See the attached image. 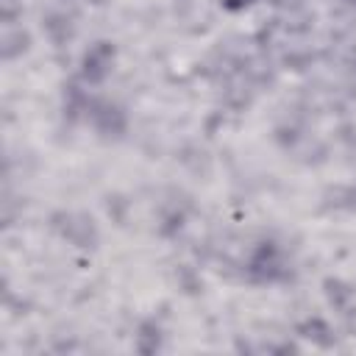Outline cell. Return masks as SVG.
<instances>
[{"label": "cell", "mask_w": 356, "mask_h": 356, "mask_svg": "<svg viewBox=\"0 0 356 356\" xmlns=\"http://www.w3.org/2000/svg\"><path fill=\"white\" fill-rule=\"evenodd\" d=\"M111 64H114V44L97 42L83 56V78L86 81H103L111 72Z\"/></svg>", "instance_id": "obj_1"}, {"label": "cell", "mask_w": 356, "mask_h": 356, "mask_svg": "<svg viewBox=\"0 0 356 356\" xmlns=\"http://www.w3.org/2000/svg\"><path fill=\"white\" fill-rule=\"evenodd\" d=\"M248 3H253V0H222V6H225V8H231V11H236V8H245Z\"/></svg>", "instance_id": "obj_6"}, {"label": "cell", "mask_w": 356, "mask_h": 356, "mask_svg": "<svg viewBox=\"0 0 356 356\" xmlns=\"http://www.w3.org/2000/svg\"><path fill=\"white\" fill-rule=\"evenodd\" d=\"M95 122H97V128H100L103 134H111V136H120L122 128H125L122 111H120L117 106H108V103H103V106L95 108Z\"/></svg>", "instance_id": "obj_2"}, {"label": "cell", "mask_w": 356, "mask_h": 356, "mask_svg": "<svg viewBox=\"0 0 356 356\" xmlns=\"http://www.w3.org/2000/svg\"><path fill=\"white\" fill-rule=\"evenodd\" d=\"M253 275L256 278H278L281 275V261H278V256H275V250L270 248V245H264L261 250H259V256L253 259Z\"/></svg>", "instance_id": "obj_3"}, {"label": "cell", "mask_w": 356, "mask_h": 356, "mask_svg": "<svg viewBox=\"0 0 356 356\" xmlns=\"http://www.w3.org/2000/svg\"><path fill=\"white\" fill-rule=\"evenodd\" d=\"M300 331H303V337H309V339L314 337V339H317V342H323V345H328V342H331V337H323V334H331V331H328V328H325L320 320H312V323H306Z\"/></svg>", "instance_id": "obj_5"}, {"label": "cell", "mask_w": 356, "mask_h": 356, "mask_svg": "<svg viewBox=\"0 0 356 356\" xmlns=\"http://www.w3.org/2000/svg\"><path fill=\"white\" fill-rule=\"evenodd\" d=\"M58 228H61L72 242H78V245L95 242V228H92V220H86V217H67V225L58 222Z\"/></svg>", "instance_id": "obj_4"}]
</instances>
